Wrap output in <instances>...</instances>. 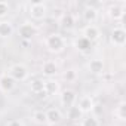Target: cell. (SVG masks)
<instances>
[{
	"label": "cell",
	"mask_w": 126,
	"mask_h": 126,
	"mask_svg": "<svg viewBox=\"0 0 126 126\" xmlns=\"http://www.w3.org/2000/svg\"><path fill=\"white\" fill-rule=\"evenodd\" d=\"M45 46H46V49L50 53H61L65 49V39L61 34H58V33L49 34L45 39Z\"/></svg>",
	"instance_id": "1"
},
{
	"label": "cell",
	"mask_w": 126,
	"mask_h": 126,
	"mask_svg": "<svg viewBox=\"0 0 126 126\" xmlns=\"http://www.w3.org/2000/svg\"><path fill=\"white\" fill-rule=\"evenodd\" d=\"M8 74L15 80V82H24L28 79L30 71L27 68V65L21 64V62H16V64H12L8 70Z\"/></svg>",
	"instance_id": "2"
},
{
	"label": "cell",
	"mask_w": 126,
	"mask_h": 126,
	"mask_svg": "<svg viewBox=\"0 0 126 126\" xmlns=\"http://www.w3.org/2000/svg\"><path fill=\"white\" fill-rule=\"evenodd\" d=\"M28 14L34 21H43L47 15V6L43 2H33L28 6Z\"/></svg>",
	"instance_id": "3"
},
{
	"label": "cell",
	"mask_w": 126,
	"mask_h": 126,
	"mask_svg": "<svg viewBox=\"0 0 126 126\" xmlns=\"http://www.w3.org/2000/svg\"><path fill=\"white\" fill-rule=\"evenodd\" d=\"M110 42L116 47H123L126 43V31L122 27H116L110 34Z\"/></svg>",
	"instance_id": "4"
},
{
	"label": "cell",
	"mask_w": 126,
	"mask_h": 126,
	"mask_svg": "<svg viewBox=\"0 0 126 126\" xmlns=\"http://www.w3.org/2000/svg\"><path fill=\"white\" fill-rule=\"evenodd\" d=\"M76 101H77V95L73 89H64L59 95V102L65 108H70V107L76 105Z\"/></svg>",
	"instance_id": "5"
},
{
	"label": "cell",
	"mask_w": 126,
	"mask_h": 126,
	"mask_svg": "<svg viewBox=\"0 0 126 126\" xmlns=\"http://www.w3.org/2000/svg\"><path fill=\"white\" fill-rule=\"evenodd\" d=\"M82 37H85L86 40H89L91 43H94V42H96V40L101 37V30H99V27L95 25V24L86 25V27L83 28V31H82Z\"/></svg>",
	"instance_id": "6"
},
{
	"label": "cell",
	"mask_w": 126,
	"mask_h": 126,
	"mask_svg": "<svg viewBox=\"0 0 126 126\" xmlns=\"http://www.w3.org/2000/svg\"><path fill=\"white\" fill-rule=\"evenodd\" d=\"M18 33H19V37H21L22 40H31V39L36 36L37 28H36V25H34L33 22H24V24L19 27Z\"/></svg>",
	"instance_id": "7"
},
{
	"label": "cell",
	"mask_w": 126,
	"mask_h": 126,
	"mask_svg": "<svg viewBox=\"0 0 126 126\" xmlns=\"http://www.w3.org/2000/svg\"><path fill=\"white\" fill-rule=\"evenodd\" d=\"M77 107H79V110H80L83 114H88V113L94 111V108H95V101H94V98H92L91 95H83V96L79 99Z\"/></svg>",
	"instance_id": "8"
},
{
	"label": "cell",
	"mask_w": 126,
	"mask_h": 126,
	"mask_svg": "<svg viewBox=\"0 0 126 126\" xmlns=\"http://www.w3.org/2000/svg\"><path fill=\"white\" fill-rule=\"evenodd\" d=\"M88 70L91 74H95V76H99L104 73L105 70V64H104V59L101 58H94L89 61V64H88Z\"/></svg>",
	"instance_id": "9"
},
{
	"label": "cell",
	"mask_w": 126,
	"mask_h": 126,
	"mask_svg": "<svg viewBox=\"0 0 126 126\" xmlns=\"http://www.w3.org/2000/svg\"><path fill=\"white\" fill-rule=\"evenodd\" d=\"M15 85H16V82L8 73H5V74L0 76V91H2V92H5V94L12 92L15 89Z\"/></svg>",
	"instance_id": "10"
},
{
	"label": "cell",
	"mask_w": 126,
	"mask_h": 126,
	"mask_svg": "<svg viewBox=\"0 0 126 126\" xmlns=\"http://www.w3.org/2000/svg\"><path fill=\"white\" fill-rule=\"evenodd\" d=\"M14 33H15V28L11 21L8 19L0 21V39H9L14 36Z\"/></svg>",
	"instance_id": "11"
},
{
	"label": "cell",
	"mask_w": 126,
	"mask_h": 126,
	"mask_svg": "<svg viewBox=\"0 0 126 126\" xmlns=\"http://www.w3.org/2000/svg\"><path fill=\"white\" fill-rule=\"evenodd\" d=\"M45 113H46V123H49V125H52V126L58 125V123L62 120V113H61L58 108H49V110H46Z\"/></svg>",
	"instance_id": "12"
},
{
	"label": "cell",
	"mask_w": 126,
	"mask_h": 126,
	"mask_svg": "<svg viewBox=\"0 0 126 126\" xmlns=\"http://www.w3.org/2000/svg\"><path fill=\"white\" fill-rule=\"evenodd\" d=\"M30 89L34 95H37L39 98H46L47 94L45 91V80H40V79H36L34 82H31L30 85Z\"/></svg>",
	"instance_id": "13"
},
{
	"label": "cell",
	"mask_w": 126,
	"mask_h": 126,
	"mask_svg": "<svg viewBox=\"0 0 126 126\" xmlns=\"http://www.w3.org/2000/svg\"><path fill=\"white\" fill-rule=\"evenodd\" d=\"M42 73H43V76H46L49 79H52L53 76H56V73H58L56 62L55 61H45L43 65H42Z\"/></svg>",
	"instance_id": "14"
},
{
	"label": "cell",
	"mask_w": 126,
	"mask_h": 126,
	"mask_svg": "<svg viewBox=\"0 0 126 126\" xmlns=\"http://www.w3.org/2000/svg\"><path fill=\"white\" fill-rule=\"evenodd\" d=\"M125 15V6L123 5H119V3H114L108 8V16L114 21H119L122 19Z\"/></svg>",
	"instance_id": "15"
},
{
	"label": "cell",
	"mask_w": 126,
	"mask_h": 126,
	"mask_svg": "<svg viewBox=\"0 0 126 126\" xmlns=\"http://www.w3.org/2000/svg\"><path fill=\"white\" fill-rule=\"evenodd\" d=\"M83 19L88 22V25L96 22V19H98V11H96L94 6L85 8V11H83Z\"/></svg>",
	"instance_id": "16"
},
{
	"label": "cell",
	"mask_w": 126,
	"mask_h": 126,
	"mask_svg": "<svg viewBox=\"0 0 126 126\" xmlns=\"http://www.w3.org/2000/svg\"><path fill=\"white\" fill-rule=\"evenodd\" d=\"M83 116H85V114L79 110L77 105H73V107L67 108V117H68L73 123H79V120H82Z\"/></svg>",
	"instance_id": "17"
},
{
	"label": "cell",
	"mask_w": 126,
	"mask_h": 126,
	"mask_svg": "<svg viewBox=\"0 0 126 126\" xmlns=\"http://www.w3.org/2000/svg\"><path fill=\"white\" fill-rule=\"evenodd\" d=\"M45 91H46L47 96H49V95H56L58 91H59V85H58V82H56V80H52V79L45 80Z\"/></svg>",
	"instance_id": "18"
},
{
	"label": "cell",
	"mask_w": 126,
	"mask_h": 126,
	"mask_svg": "<svg viewBox=\"0 0 126 126\" xmlns=\"http://www.w3.org/2000/svg\"><path fill=\"white\" fill-rule=\"evenodd\" d=\"M120 122H125L126 120V102L125 101H120L117 104V107L114 108V113H113Z\"/></svg>",
	"instance_id": "19"
},
{
	"label": "cell",
	"mask_w": 126,
	"mask_h": 126,
	"mask_svg": "<svg viewBox=\"0 0 126 126\" xmlns=\"http://www.w3.org/2000/svg\"><path fill=\"white\" fill-rule=\"evenodd\" d=\"M59 24H61V27H64V28H71L74 25L73 15L71 14H64V15L61 16V19H59Z\"/></svg>",
	"instance_id": "20"
},
{
	"label": "cell",
	"mask_w": 126,
	"mask_h": 126,
	"mask_svg": "<svg viewBox=\"0 0 126 126\" xmlns=\"http://www.w3.org/2000/svg\"><path fill=\"white\" fill-rule=\"evenodd\" d=\"M91 46H92V43H91L89 40H86L85 37H80V39L76 42V47H77V50H80V52H88V50L91 49Z\"/></svg>",
	"instance_id": "21"
},
{
	"label": "cell",
	"mask_w": 126,
	"mask_h": 126,
	"mask_svg": "<svg viewBox=\"0 0 126 126\" xmlns=\"http://www.w3.org/2000/svg\"><path fill=\"white\" fill-rule=\"evenodd\" d=\"M82 126H101L99 120L95 117V116H88V117H83L82 122H80Z\"/></svg>",
	"instance_id": "22"
},
{
	"label": "cell",
	"mask_w": 126,
	"mask_h": 126,
	"mask_svg": "<svg viewBox=\"0 0 126 126\" xmlns=\"http://www.w3.org/2000/svg\"><path fill=\"white\" fill-rule=\"evenodd\" d=\"M33 120L37 123V125H45L46 123V113L42 111V110H37L33 113Z\"/></svg>",
	"instance_id": "23"
},
{
	"label": "cell",
	"mask_w": 126,
	"mask_h": 126,
	"mask_svg": "<svg viewBox=\"0 0 126 126\" xmlns=\"http://www.w3.org/2000/svg\"><path fill=\"white\" fill-rule=\"evenodd\" d=\"M11 12V6L8 2H0V21H3Z\"/></svg>",
	"instance_id": "24"
},
{
	"label": "cell",
	"mask_w": 126,
	"mask_h": 126,
	"mask_svg": "<svg viewBox=\"0 0 126 126\" xmlns=\"http://www.w3.org/2000/svg\"><path fill=\"white\" fill-rule=\"evenodd\" d=\"M64 77H65L67 80H73V79L76 77V73H74V70H68V71L64 74Z\"/></svg>",
	"instance_id": "25"
},
{
	"label": "cell",
	"mask_w": 126,
	"mask_h": 126,
	"mask_svg": "<svg viewBox=\"0 0 126 126\" xmlns=\"http://www.w3.org/2000/svg\"><path fill=\"white\" fill-rule=\"evenodd\" d=\"M6 126H24V123L21 120H11Z\"/></svg>",
	"instance_id": "26"
},
{
	"label": "cell",
	"mask_w": 126,
	"mask_h": 126,
	"mask_svg": "<svg viewBox=\"0 0 126 126\" xmlns=\"http://www.w3.org/2000/svg\"><path fill=\"white\" fill-rule=\"evenodd\" d=\"M71 126H82V125H80V123H73Z\"/></svg>",
	"instance_id": "27"
}]
</instances>
